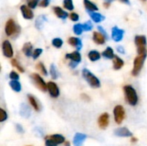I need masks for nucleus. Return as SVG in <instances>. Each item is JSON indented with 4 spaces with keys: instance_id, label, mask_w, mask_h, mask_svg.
I'll use <instances>...</instances> for the list:
<instances>
[{
    "instance_id": "obj_1",
    "label": "nucleus",
    "mask_w": 147,
    "mask_h": 146,
    "mask_svg": "<svg viewBox=\"0 0 147 146\" xmlns=\"http://www.w3.org/2000/svg\"><path fill=\"white\" fill-rule=\"evenodd\" d=\"M123 89L127 102L132 106H135L138 103V96L136 90L131 85H126Z\"/></svg>"
},
{
    "instance_id": "obj_2",
    "label": "nucleus",
    "mask_w": 147,
    "mask_h": 146,
    "mask_svg": "<svg viewBox=\"0 0 147 146\" xmlns=\"http://www.w3.org/2000/svg\"><path fill=\"white\" fill-rule=\"evenodd\" d=\"M83 77H84V79L87 81V83L92 87V88H99L101 86V83L100 80L93 74L91 73L89 70L87 69H84L83 71Z\"/></svg>"
},
{
    "instance_id": "obj_3",
    "label": "nucleus",
    "mask_w": 147,
    "mask_h": 146,
    "mask_svg": "<svg viewBox=\"0 0 147 146\" xmlns=\"http://www.w3.org/2000/svg\"><path fill=\"white\" fill-rule=\"evenodd\" d=\"M139 55L146 54V38L145 35H137L134 39Z\"/></svg>"
},
{
    "instance_id": "obj_4",
    "label": "nucleus",
    "mask_w": 147,
    "mask_h": 146,
    "mask_svg": "<svg viewBox=\"0 0 147 146\" xmlns=\"http://www.w3.org/2000/svg\"><path fill=\"white\" fill-rule=\"evenodd\" d=\"M146 59V54L139 55L135 58L134 62V69L132 71L133 76H138L140 74V72L144 65Z\"/></svg>"
},
{
    "instance_id": "obj_5",
    "label": "nucleus",
    "mask_w": 147,
    "mask_h": 146,
    "mask_svg": "<svg viewBox=\"0 0 147 146\" xmlns=\"http://www.w3.org/2000/svg\"><path fill=\"white\" fill-rule=\"evenodd\" d=\"M20 31V28L16 26V22L12 20L9 19L6 24H5V33L8 36H13L14 34H18Z\"/></svg>"
},
{
    "instance_id": "obj_6",
    "label": "nucleus",
    "mask_w": 147,
    "mask_h": 146,
    "mask_svg": "<svg viewBox=\"0 0 147 146\" xmlns=\"http://www.w3.org/2000/svg\"><path fill=\"white\" fill-rule=\"evenodd\" d=\"M31 78L38 89H40L42 91H46L47 89V83H45V81L42 79V77L39 74H37V73L31 74Z\"/></svg>"
},
{
    "instance_id": "obj_7",
    "label": "nucleus",
    "mask_w": 147,
    "mask_h": 146,
    "mask_svg": "<svg viewBox=\"0 0 147 146\" xmlns=\"http://www.w3.org/2000/svg\"><path fill=\"white\" fill-rule=\"evenodd\" d=\"M114 116H115V120L117 124H121L124 118H125V109L122 106L118 105L114 109Z\"/></svg>"
},
{
    "instance_id": "obj_8",
    "label": "nucleus",
    "mask_w": 147,
    "mask_h": 146,
    "mask_svg": "<svg viewBox=\"0 0 147 146\" xmlns=\"http://www.w3.org/2000/svg\"><path fill=\"white\" fill-rule=\"evenodd\" d=\"M3 48V53L5 57L7 58H12L13 56V49L10 42L9 40H4L2 45Z\"/></svg>"
},
{
    "instance_id": "obj_9",
    "label": "nucleus",
    "mask_w": 147,
    "mask_h": 146,
    "mask_svg": "<svg viewBox=\"0 0 147 146\" xmlns=\"http://www.w3.org/2000/svg\"><path fill=\"white\" fill-rule=\"evenodd\" d=\"M47 90H48L50 96L53 98H57L59 96V87L53 82H48L47 83Z\"/></svg>"
},
{
    "instance_id": "obj_10",
    "label": "nucleus",
    "mask_w": 147,
    "mask_h": 146,
    "mask_svg": "<svg viewBox=\"0 0 147 146\" xmlns=\"http://www.w3.org/2000/svg\"><path fill=\"white\" fill-rule=\"evenodd\" d=\"M123 35H124V30L117 27H114L112 28V38L115 41H121L123 38Z\"/></svg>"
},
{
    "instance_id": "obj_11",
    "label": "nucleus",
    "mask_w": 147,
    "mask_h": 146,
    "mask_svg": "<svg viewBox=\"0 0 147 146\" xmlns=\"http://www.w3.org/2000/svg\"><path fill=\"white\" fill-rule=\"evenodd\" d=\"M109 114H107V113L102 114L98 119V125H99L100 128H102V129L107 128L108 126H109Z\"/></svg>"
},
{
    "instance_id": "obj_12",
    "label": "nucleus",
    "mask_w": 147,
    "mask_h": 146,
    "mask_svg": "<svg viewBox=\"0 0 147 146\" xmlns=\"http://www.w3.org/2000/svg\"><path fill=\"white\" fill-rule=\"evenodd\" d=\"M87 139V136L83 133H76L73 139V144L75 146H83L84 142Z\"/></svg>"
},
{
    "instance_id": "obj_13",
    "label": "nucleus",
    "mask_w": 147,
    "mask_h": 146,
    "mask_svg": "<svg viewBox=\"0 0 147 146\" xmlns=\"http://www.w3.org/2000/svg\"><path fill=\"white\" fill-rule=\"evenodd\" d=\"M115 135L118 137H132V133L126 127H121L115 131Z\"/></svg>"
},
{
    "instance_id": "obj_14",
    "label": "nucleus",
    "mask_w": 147,
    "mask_h": 146,
    "mask_svg": "<svg viewBox=\"0 0 147 146\" xmlns=\"http://www.w3.org/2000/svg\"><path fill=\"white\" fill-rule=\"evenodd\" d=\"M21 11L22 13V15L25 19H32L34 17V14H33V11L26 5H22L21 6Z\"/></svg>"
},
{
    "instance_id": "obj_15",
    "label": "nucleus",
    "mask_w": 147,
    "mask_h": 146,
    "mask_svg": "<svg viewBox=\"0 0 147 146\" xmlns=\"http://www.w3.org/2000/svg\"><path fill=\"white\" fill-rule=\"evenodd\" d=\"M65 58L68 59H71L72 62H75V63H78V64L81 61V55L78 51H75V52H73L71 53H67L65 55Z\"/></svg>"
},
{
    "instance_id": "obj_16",
    "label": "nucleus",
    "mask_w": 147,
    "mask_h": 146,
    "mask_svg": "<svg viewBox=\"0 0 147 146\" xmlns=\"http://www.w3.org/2000/svg\"><path fill=\"white\" fill-rule=\"evenodd\" d=\"M93 40H94V41L96 44L102 45V44L105 43L106 37L103 34H102L101 33H99V32H94V34H93Z\"/></svg>"
},
{
    "instance_id": "obj_17",
    "label": "nucleus",
    "mask_w": 147,
    "mask_h": 146,
    "mask_svg": "<svg viewBox=\"0 0 147 146\" xmlns=\"http://www.w3.org/2000/svg\"><path fill=\"white\" fill-rule=\"evenodd\" d=\"M47 138L52 139L53 141H54L57 145H61V144H64L65 142V137L60 135V134H53V135L47 136Z\"/></svg>"
},
{
    "instance_id": "obj_18",
    "label": "nucleus",
    "mask_w": 147,
    "mask_h": 146,
    "mask_svg": "<svg viewBox=\"0 0 147 146\" xmlns=\"http://www.w3.org/2000/svg\"><path fill=\"white\" fill-rule=\"evenodd\" d=\"M68 42L70 45H71L72 46H75L78 50H80L82 48V42L81 40L79 38H76V37H71L68 40Z\"/></svg>"
},
{
    "instance_id": "obj_19",
    "label": "nucleus",
    "mask_w": 147,
    "mask_h": 146,
    "mask_svg": "<svg viewBox=\"0 0 147 146\" xmlns=\"http://www.w3.org/2000/svg\"><path fill=\"white\" fill-rule=\"evenodd\" d=\"M32 49H33V46H32V44L31 43H29V42H28V43H25L24 44V46H23V47H22V52H24V54L27 56V57H30L31 55L33 56V51H32Z\"/></svg>"
},
{
    "instance_id": "obj_20",
    "label": "nucleus",
    "mask_w": 147,
    "mask_h": 146,
    "mask_svg": "<svg viewBox=\"0 0 147 146\" xmlns=\"http://www.w3.org/2000/svg\"><path fill=\"white\" fill-rule=\"evenodd\" d=\"M54 13L57 15L58 17L62 18V19H65L68 16V13L65 10H63L60 7H54L53 8Z\"/></svg>"
},
{
    "instance_id": "obj_21",
    "label": "nucleus",
    "mask_w": 147,
    "mask_h": 146,
    "mask_svg": "<svg viewBox=\"0 0 147 146\" xmlns=\"http://www.w3.org/2000/svg\"><path fill=\"white\" fill-rule=\"evenodd\" d=\"M84 6L85 8L89 10V12H92V11H96L98 10V7L92 2H90V0H84Z\"/></svg>"
},
{
    "instance_id": "obj_22",
    "label": "nucleus",
    "mask_w": 147,
    "mask_h": 146,
    "mask_svg": "<svg viewBox=\"0 0 147 146\" xmlns=\"http://www.w3.org/2000/svg\"><path fill=\"white\" fill-rule=\"evenodd\" d=\"M28 97L29 103H30V104H31V106L34 108V110H35V111H40V105H39V103H38L37 100L35 99V97H34V96H31V95H28Z\"/></svg>"
},
{
    "instance_id": "obj_23",
    "label": "nucleus",
    "mask_w": 147,
    "mask_h": 146,
    "mask_svg": "<svg viewBox=\"0 0 147 146\" xmlns=\"http://www.w3.org/2000/svg\"><path fill=\"white\" fill-rule=\"evenodd\" d=\"M90 15L91 17V19L95 22H100L102 20H104V16L102 15H101L98 12H89Z\"/></svg>"
},
{
    "instance_id": "obj_24",
    "label": "nucleus",
    "mask_w": 147,
    "mask_h": 146,
    "mask_svg": "<svg viewBox=\"0 0 147 146\" xmlns=\"http://www.w3.org/2000/svg\"><path fill=\"white\" fill-rule=\"evenodd\" d=\"M113 64H114V69L115 70H120L124 65V61L121 58L115 56V59H114Z\"/></svg>"
},
{
    "instance_id": "obj_25",
    "label": "nucleus",
    "mask_w": 147,
    "mask_h": 146,
    "mask_svg": "<svg viewBox=\"0 0 147 146\" xmlns=\"http://www.w3.org/2000/svg\"><path fill=\"white\" fill-rule=\"evenodd\" d=\"M9 86L11 87V89L16 91V92H20L22 90V86H21V83L18 82V81H16V80H11L9 82Z\"/></svg>"
},
{
    "instance_id": "obj_26",
    "label": "nucleus",
    "mask_w": 147,
    "mask_h": 146,
    "mask_svg": "<svg viewBox=\"0 0 147 146\" xmlns=\"http://www.w3.org/2000/svg\"><path fill=\"white\" fill-rule=\"evenodd\" d=\"M102 56L107 59H115V53H114V50L111 47H107L106 50L102 52Z\"/></svg>"
},
{
    "instance_id": "obj_27",
    "label": "nucleus",
    "mask_w": 147,
    "mask_h": 146,
    "mask_svg": "<svg viewBox=\"0 0 147 146\" xmlns=\"http://www.w3.org/2000/svg\"><path fill=\"white\" fill-rule=\"evenodd\" d=\"M88 57L91 61H96V60L100 59L101 54L97 51H90L88 54Z\"/></svg>"
},
{
    "instance_id": "obj_28",
    "label": "nucleus",
    "mask_w": 147,
    "mask_h": 146,
    "mask_svg": "<svg viewBox=\"0 0 147 146\" xmlns=\"http://www.w3.org/2000/svg\"><path fill=\"white\" fill-rule=\"evenodd\" d=\"M50 74L53 79H56L59 77V72L54 65H51V66H50Z\"/></svg>"
},
{
    "instance_id": "obj_29",
    "label": "nucleus",
    "mask_w": 147,
    "mask_h": 146,
    "mask_svg": "<svg viewBox=\"0 0 147 146\" xmlns=\"http://www.w3.org/2000/svg\"><path fill=\"white\" fill-rule=\"evenodd\" d=\"M83 30H84L83 25L80 24V23H78V24L74 25V27H73V31H74V33H75L76 34H78V35H80V34H82Z\"/></svg>"
},
{
    "instance_id": "obj_30",
    "label": "nucleus",
    "mask_w": 147,
    "mask_h": 146,
    "mask_svg": "<svg viewBox=\"0 0 147 146\" xmlns=\"http://www.w3.org/2000/svg\"><path fill=\"white\" fill-rule=\"evenodd\" d=\"M64 7L68 10H73L74 5L72 0H64Z\"/></svg>"
},
{
    "instance_id": "obj_31",
    "label": "nucleus",
    "mask_w": 147,
    "mask_h": 146,
    "mask_svg": "<svg viewBox=\"0 0 147 146\" xmlns=\"http://www.w3.org/2000/svg\"><path fill=\"white\" fill-rule=\"evenodd\" d=\"M52 44H53V46H55L57 48H60L62 46V45H63V40L61 39H59V38H55V39L53 40Z\"/></svg>"
},
{
    "instance_id": "obj_32",
    "label": "nucleus",
    "mask_w": 147,
    "mask_h": 146,
    "mask_svg": "<svg viewBox=\"0 0 147 146\" xmlns=\"http://www.w3.org/2000/svg\"><path fill=\"white\" fill-rule=\"evenodd\" d=\"M36 67H37V69L41 72V74H43L44 76H47V71L45 65H44L42 63H39V64L36 65Z\"/></svg>"
},
{
    "instance_id": "obj_33",
    "label": "nucleus",
    "mask_w": 147,
    "mask_h": 146,
    "mask_svg": "<svg viewBox=\"0 0 147 146\" xmlns=\"http://www.w3.org/2000/svg\"><path fill=\"white\" fill-rule=\"evenodd\" d=\"M11 65H12L14 67L17 68V69L19 70V71H21V72H24V69L20 65L19 62H18L16 59H12V60H11Z\"/></svg>"
},
{
    "instance_id": "obj_34",
    "label": "nucleus",
    "mask_w": 147,
    "mask_h": 146,
    "mask_svg": "<svg viewBox=\"0 0 147 146\" xmlns=\"http://www.w3.org/2000/svg\"><path fill=\"white\" fill-rule=\"evenodd\" d=\"M7 118H8L7 113L3 108H0V122H3L4 120H7Z\"/></svg>"
},
{
    "instance_id": "obj_35",
    "label": "nucleus",
    "mask_w": 147,
    "mask_h": 146,
    "mask_svg": "<svg viewBox=\"0 0 147 146\" xmlns=\"http://www.w3.org/2000/svg\"><path fill=\"white\" fill-rule=\"evenodd\" d=\"M82 25H83L84 30H85V31H90V30H91L92 28H93V25H92V23H91L90 21L86 22L85 23H84V24H82Z\"/></svg>"
},
{
    "instance_id": "obj_36",
    "label": "nucleus",
    "mask_w": 147,
    "mask_h": 146,
    "mask_svg": "<svg viewBox=\"0 0 147 146\" xmlns=\"http://www.w3.org/2000/svg\"><path fill=\"white\" fill-rule=\"evenodd\" d=\"M27 2H28V6L29 8L34 9L37 6V4H38L39 0H27Z\"/></svg>"
},
{
    "instance_id": "obj_37",
    "label": "nucleus",
    "mask_w": 147,
    "mask_h": 146,
    "mask_svg": "<svg viewBox=\"0 0 147 146\" xmlns=\"http://www.w3.org/2000/svg\"><path fill=\"white\" fill-rule=\"evenodd\" d=\"M41 53H42V49H40V48H36V49H34V52H33V58H34V59H38L39 56H40Z\"/></svg>"
},
{
    "instance_id": "obj_38",
    "label": "nucleus",
    "mask_w": 147,
    "mask_h": 146,
    "mask_svg": "<svg viewBox=\"0 0 147 146\" xmlns=\"http://www.w3.org/2000/svg\"><path fill=\"white\" fill-rule=\"evenodd\" d=\"M9 77H10V79L11 80H16V81H17L18 79H19V75L16 72V71H11L10 73H9Z\"/></svg>"
},
{
    "instance_id": "obj_39",
    "label": "nucleus",
    "mask_w": 147,
    "mask_h": 146,
    "mask_svg": "<svg viewBox=\"0 0 147 146\" xmlns=\"http://www.w3.org/2000/svg\"><path fill=\"white\" fill-rule=\"evenodd\" d=\"M46 146H58V145L52 139L46 137Z\"/></svg>"
},
{
    "instance_id": "obj_40",
    "label": "nucleus",
    "mask_w": 147,
    "mask_h": 146,
    "mask_svg": "<svg viewBox=\"0 0 147 146\" xmlns=\"http://www.w3.org/2000/svg\"><path fill=\"white\" fill-rule=\"evenodd\" d=\"M70 18H71V21L76 22V21H78V20L79 19V15H78L77 13H71V14L70 15Z\"/></svg>"
},
{
    "instance_id": "obj_41",
    "label": "nucleus",
    "mask_w": 147,
    "mask_h": 146,
    "mask_svg": "<svg viewBox=\"0 0 147 146\" xmlns=\"http://www.w3.org/2000/svg\"><path fill=\"white\" fill-rule=\"evenodd\" d=\"M49 2H50V0H42V1L40 2V5L41 7H47V6L49 4Z\"/></svg>"
},
{
    "instance_id": "obj_42",
    "label": "nucleus",
    "mask_w": 147,
    "mask_h": 146,
    "mask_svg": "<svg viewBox=\"0 0 147 146\" xmlns=\"http://www.w3.org/2000/svg\"><path fill=\"white\" fill-rule=\"evenodd\" d=\"M97 28H98V30H99V31L101 32V34H103V35H104V36L106 37V39H107V38H108V34H107L106 31H105V30H104V29H103V28H102L101 26H99V27H98Z\"/></svg>"
},
{
    "instance_id": "obj_43",
    "label": "nucleus",
    "mask_w": 147,
    "mask_h": 146,
    "mask_svg": "<svg viewBox=\"0 0 147 146\" xmlns=\"http://www.w3.org/2000/svg\"><path fill=\"white\" fill-rule=\"evenodd\" d=\"M117 50H118V52H120L121 53H125V50H124V48H123L121 46H118V47H117Z\"/></svg>"
},
{
    "instance_id": "obj_44",
    "label": "nucleus",
    "mask_w": 147,
    "mask_h": 146,
    "mask_svg": "<svg viewBox=\"0 0 147 146\" xmlns=\"http://www.w3.org/2000/svg\"><path fill=\"white\" fill-rule=\"evenodd\" d=\"M78 65V63H75V62H72V61H71V62L70 63V66H71V68H75V67H76V66H77Z\"/></svg>"
},
{
    "instance_id": "obj_45",
    "label": "nucleus",
    "mask_w": 147,
    "mask_h": 146,
    "mask_svg": "<svg viewBox=\"0 0 147 146\" xmlns=\"http://www.w3.org/2000/svg\"><path fill=\"white\" fill-rule=\"evenodd\" d=\"M16 129L19 131V133H23V129H22V126L20 127V126H19V125H16Z\"/></svg>"
},
{
    "instance_id": "obj_46",
    "label": "nucleus",
    "mask_w": 147,
    "mask_h": 146,
    "mask_svg": "<svg viewBox=\"0 0 147 146\" xmlns=\"http://www.w3.org/2000/svg\"><path fill=\"white\" fill-rule=\"evenodd\" d=\"M82 98H84V99H85V100H87V101H90L89 96H86L85 94H83V95H82Z\"/></svg>"
},
{
    "instance_id": "obj_47",
    "label": "nucleus",
    "mask_w": 147,
    "mask_h": 146,
    "mask_svg": "<svg viewBox=\"0 0 147 146\" xmlns=\"http://www.w3.org/2000/svg\"><path fill=\"white\" fill-rule=\"evenodd\" d=\"M121 2H123V3H126L127 4H130V2H129V0H121Z\"/></svg>"
},
{
    "instance_id": "obj_48",
    "label": "nucleus",
    "mask_w": 147,
    "mask_h": 146,
    "mask_svg": "<svg viewBox=\"0 0 147 146\" xmlns=\"http://www.w3.org/2000/svg\"><path fill=\"white\" fill-rule=\"evenodd\" d=\"M65 146H70V142L65 141Z\"/></svg>"
},
{
    "instance_id": "obj_49",
    "label": "nucleus",
    "mask_w": 147,
    "mask_h": 146,
    "mask_svg": "<svg viewBox=\"0 0 147 146\" xmlns=\"http://www.w3.org/2000/svg\"><path fill=\"white\" fill-rule=\"evenodd\" d=\"M136 141H137L136 138H132V142H136Z\"/></svg>"
},
{
    "instance_id": "obj_50",
    "label": "nucleus",
    "mask_w": 147,
    "mask_h": 146,
    "mask_svg": "<svg viewBox=\"0 0 147 146\" xmlns=\"http://www.w3.org/2000/svg\"><path fill=\"white\" fill-rule=\"evenodd\" d=\"M112 1H113V0H106V3H110Z\"/></svg>"
}]
</instances>
